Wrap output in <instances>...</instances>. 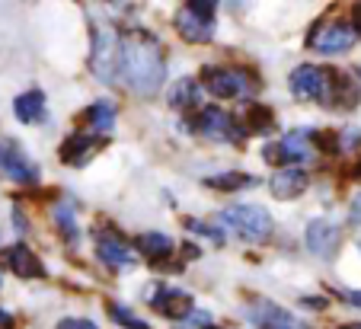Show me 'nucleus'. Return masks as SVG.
<instances>
[{"instance_id":"obj_6","label":"nucleus","mask_w":361,"mask_h":329,"mask_svg":"<svg viewBox=\"0 0 361 329\" xmlns=\"http://www.w3.org/2000/svg\"><path fill=\"white\" fill-rule=\"evenodd\" d=\"M189 128L202 137H212V141H243L246 128L231 118L224 109H214V106H204L195 112V118L189 122Z\"/></svg>"},{"instance_id":"obj_35","label":"nucleus","mask_w":361,"mask_h":329,"mask_svg":"<svg viewBox=\"0 0 361 329\" xmlns=\"http://www.w3.org/2000/svg\"><path fill=\"white\" fill-rule=\"evenodd\" d=\"M352 329H361V326H352Z\"/></svg>"},{"instance_id":"obj_22","label":"nucleus","mask_w":361,"mask_h":329,"mask_svg":"<svg viewBox=\"0 0 361 329\" xmlns=\"http://www.w3.org/2000/svg\"><path fill=\"white\" fill-rule=\"evenodd\" d=\"M87 122L90 128L96 131V135H109L112 128H116V103H109V99H99V103H93L87 109Z\"/></svg>"},{"instance_id":"obj_7","label":"nucleus","mask_w":361,"mask_h":329,"mask_svg":"<svg viewBox=\"0 0 361 329\" xmlns=\"http://www.w3.org/2000/svg\"><path fill=\"white\" fill-rule=\"evenodd\" d=\"M291 97L300 103H326L329 97V70L317 64H300L291 70Z\"/></svg>"},{"instance_id":"obj_17","label":"nucleus","mask_w":361,"mask_h":329,"mask_svg":"<svg viewBox=\"0 0 361 329\" xmlns=\"http://www.w3.org/2000/svg\"><path fill=\"white\" fill-rule=\"evenodd\" d=\"M307 192V173L304 170H279L272 176V195L281 201L298 199Z\"/></svg>"},{"instance_id":"obj_2","label":"nucleus","mask_w":361,"mask_h":329,"mask_svg":"<svg viewBox=\"0 0 361 329\" xmlns=\"http://www.w3.org/2000/svg\"><path fill=\"white\" fill-rule=\"evenodd\" d=\"M122 39L109 23L93 29V55H90V68L102 83H116L118 77V61H122Z\"/></svg>"},{"instance_id":"obj_30","label":"nucleus","mask_w":361,"mask_h":329,"mask_svg":"<svg viewBox=\"0 0 361 329\" xmlns=\"http://www.w3.org/2000/svg\"><path fill=\"white\" fill-rule=\"evenodd\" d=\"M339 294L345 297L348 304H358V307H361V291H339Z\"/></svg>"},{"instance_id":"obj_8","label":"nucleus","mask_w":361,"mask_h":329,"mask_svg":"<svg viewBox=\"0 0 361 329\" xmlns=\"http://www.w3.org/2000/svg\"><path fill=\"white\" fill-rule=\"evenodd\" d=\"M0 176L13 179L20 185H35L39 182V166L29 160V154L16 141L0 137Z\"/></svg>"},{"instance_id":"obj_29","label":"nucleus","mask_w":361,"mask_h":329,"mask_svg":"<svg viewBox=\"0 0 361 329\" xmlns=\"http://www.w3.org/2000/svg\"><path fill=\"white\" fill-rule=\"evenodd\" d=\"M352 221L355 224H361V192L352 199Z\"/></svg>"},{"instance_id":"obj_23","label":"nucleus","mask_w":361,"mask_h":329,"mask_svg":"<svg viewBox=\"0 0 361 329\" xmlns=\"http://www.w3.org/2000/svg\"><path fill=\"white\" fill-rule=\"evenodd\" d=\"M204 185H208V189H218V192H237V189L256 185V176H250V173H221V176H208Z\"/></svg>"},{"instance_id":"obj_18","label":"nucleus","mask_w":361,"mask_h":329,"mask_svg":"<svg viewBox=\"0 0 361 329\" xmlns=\"http://www.w3.org/2000/svg\"><path fill=\"white\" fill-rule=\"evenodd\" d=\"M314 135L317 131H291L279 141L281 151H285L288 163H300V160H310L314 157Z\"/></svg>"},{"instance_id":"obj_13","label":"nucleus","mask_w":361,"mask_h":329,"mask_svg":"<svg viewBox=\"0 0 361 329\" xmlns=\"http://www.w3.org/2000/svg\"><path fill=\"white\" fill-rule=\"evenodd\" d=\"M358 99H361L358 80H352L348 74L333 70V74H329V97H326V103L333 106V109L348 112V109H355V106H358Z\"/></svg>"},{"instance_id":"obj_21","label":"nucleus","mask_w":361,"mask_h":329,"mask_svg":"<svg viewBox=\"0 0 361 329\" xmlns=\"http://www.w3.org/2000/svg\"><path fill=\"white\" fill-rule=\"evenodd\" d=\"M135 247H137V253L150 262H164L166 256L173 253V240L166 233H141Z\"/></svg>"},{"instance_id":"obj_19","label":"nucleus","mask_w":361,"mask_h":329,"mask_svg":"<svg viewBox=\"0 0 361 329\" xmlns=\"http://www.w3.org/2000/svg\"><path fill=\"white\" fill-rule=\"evenodd\" d=\"M13 116L20 118V122H26V125L42 122V118H45V93H42V89H29V93L16 97Z\"/></svg>"},{"instance_id":"obj_31","label":"nucleus","mask_w":361,"mask_h":329,"mask_svg":"<svg viewBox=\"0 0 361 329\" xmlns=\"http://www.w3.org/2000/svg\"><path fill=\"white\" fill-rule=\"evenodd\" d=\"M10 326H13V316H10L7 310L0 307V329H10Z\"/></svg>"},{"instance_id":"obj_10","label":"nucleus","mask_w":361,"mask_h":329,"mask_svg":"<svg viewBox=\"0 0 361 329\" xmlns=\"http://www.w3.org/2000/svg\"><path fill=\"white\" fill-rule=\"evenodd\" d=\"M358 39V29L348 26V23H333V26H323L320 32L310 35V49L320 51V55H339L348 51Z\"/></svg>"},{"instance_id":"obj_9","label":"nucleus","mask_w":361,"mask_h":329,"mask_svg":"<svg viewBox=\"0 0 361 329\" xmlns=\"http://www.w3.org/2000/svg\"><path fill=\"white\" fill-rule=\"evenodd\" d=\"M147 304L157 314L170 316V320H189L192 316V297L179 288H170V285H154V291L147 294Z\"/></svg>"},{"instance_id":"obj_11","label":"nucleus","mask_w":361,"mask_h":329,"mask_svg":"<svg viewBox=\"0 0 361 329\" xmlns=\"http://www.w3.org/2000/svg\"><path fill=\"white\" fill-rule=\"evenodd\" d=\"M246 320L256 329H307L298 316H291L288 310H281L279 304H272V301H252Z\"/></svg>"},{"instance_id":"obj_27","label":"nucleus","mask_w":361,"mask_h":329,"mask_svg":"<svg viewBox=\"0 0 361 329\" xmlns=\"http://www.w3.org/2000/svg\"><path fill=\"white\" fill-rule=\"evenodd\" d=\"M58 329H96V323H90V320H77V316H68V320L58 323Z\"/></svg>"},{"instance_id":"obj_3","label":"nucleus","mask_w":361,"mask_h":329,"mask_svg":"<svg viewBox=\"0 0 361 329\" xmlns=\"http://www.w3.org/2000/svg\"><path fill=\"white\" fill-rule=\"evenodd\" d=\"M224 221L240 233V237H243V240H252V243L269 240L272 230H275L272 214H269L266 208H259V205H231L224 211Z\"/></svg>"},{"instance_id":"obj_26","label":"nucleus","mask_w":361,"mask_h":329,"mask_svg":"<svg viewBox=\"0 0 361 329\" xmlns=\"http://www.w3.org/2000/svg\"><path fill=\"white\" fill-rule=\"evenodd\" d=\"M109 314H112V320L125 329H150V323H144L141 316H135L128 307H122V304H109Z\"/></svg>"},{"instance_id":"obj_15","label":"nucleus","mask_w":361,"mask_h":329,"mask_svg":"<svg viewBox=\"0 0 361 329\" xmlns=\"http://www.w3.org/2000/svg\"><path fill=\"white\" fill-rule=\"evenodd\" d=\"M304 240H307V249L314 256H329L336 249V243H339V227L323 221V218H317L307 224Z\"/></svg>"},{"instance_id":"obj_12","label":"nucleus","mask_w":361,"mask_h":329,"mask_svg":"<svg viewBox=\"0 0 361 329\" xmlns=\"http://www.w3.org/2000/svg\"><path fill=\"white\" fill-rule=\"evenodd\" d=\"M96 151H102V137L99 135H80V131H77V135H71L68 141H64L61 144V160L68 166H87L90 160L96 157Z\"/></svg>"},{"instance_id":"obj_16","label":"nucleus","mask_w":361,"mask_h":329,"mask_svg":"<svg viewBox=\"0 0 361 329\" xmlns=\"http://www.w3.org/2000/svg\"><path fill=\"white\" fill-rule=\"evenodd\" d=\"M4 259H7L10 272L20 275V278H42V275H45V266H42V259L26 247V243H16V247H10L7 253H4Z\"/></svg>"},{"instance_id":"obj_14","label":"nucleus","mask_w":361,"mask_h":329,"mask_svg":"<svg viewBox=\"0 0 361 329\" xmlns=\"http://www.w3.org/2000/svg\"><path fill=\"white\" fill-rule=\"evenodd\" d=\"M96 256H99L109 268H118V272L135 268V253L118 240L116 233H99V240H96Z\"/></svg>"},{"instance_id":"obj_33","label":"nucleus","mask_w":361,"mask_h":329,"mask_svg":"<svg viewBox=\"0 0 361 329\" xmlns=\"http://www.w3.org/2000/svg\"><path fill=\"white\" fill-rule=\"evenodd\" d=\"M355 29H358V32H361V4H358V7H355Z\"/></svg>"},{"instance_id":"obj_34","label":"nucleus","mask_w":361,"mask_h":329,"mask_svg":"<svg viewBox=\"0 0 361 329\" xmlns=\"http://www.w3.org/2000/svg\"><path fill=\"white\" fill-rule=\"evenodd\" d=\"M358 80H361V70H358Z\"/></svg>"},{"instance_id":"obj_24","label":"nucleus","mask_w":361,"mask_h":329,"mask_svg":"<svg viewBox=\"0 0 361 329\" xmlns=\"http://www.w3.org/2000/svg\"><path fill=\"white\" fill-rule=\"evenodd\" d=\"M51 218H55V224L61 227V233H64V240H68V243H77V240H80V230H77V218H74V211H71L68 205H58L55 211H51Z\"/></svg>"},{"instance_id":"obj_25","label":"nucleus","mask_w":361,"mask_h":329,"mask_svg":"<svg viewBox=\"0 0 361 329\" xmlns=\"http://www.w3.org/2000/svg\"><path fill=\"white\" fill-rule=\"evenodd\" d=\"M272 125H275V118L266 106H250V112H246V128H250L252 135H266Z\"/></svg>"},{"instance_id":"obj_1","label":"nucleus","mask_w":361,"mask_h":329,"mask_svg":"<svg viewBox=\"0 0 361 329\" xmlns=\"http://www.w3.org/2000/svg\"><path fill=\"white\" fill-rule=\"evenodd\" d=\"M166 77V61L157 39L144 32H128L122 39V61H118L116 83L137 97H154Z\"/></svg>"},{"instance_id":"obj_32","label":"nucleus","mask_w":361,"mask_h":329,"mask_svg":"<svg viewBox=\"0 0 361 329\" xmlns=\"http://www.w3.org/2000/svg\"><path fill=\"white\" fill-rule=\"evenodd\" d=\"M345 135H348V137H345V144H348V147L361 144V131H345Z\"/></svg>"},{"instance_id":"obj_5","label":"nucleus","mask_w":361,"mask_h":329,"mask_svg":"<svg viewBox=\"0 0 361 329\" xmlns=\"http://www.w3.org/2000/svg\"><path fill=\"white\" fill-rule=\"evenodd\" d=\"M202 80L208 87V93L218 99H240L246 93H252V87H256L252 74L243 68H204Z\"/></svg>"},{"instance_id":"obj_20","label":"nucleus","mask_w":361,"mask_h":329,"mask_svg":"<svg viewBox=\"0 0 361 329\" xmlns=\"http://www.w3.org/2000/svg\"><path fill=\"white\" fill-rule=\"evenodd\" d=\"M166 99H170L173 109H198L202 106V87L192 77H183V80H176L170 87Z\"/></svg>"},{"instance_id":"obj_28","label":"nucleus","mask_w":361,"mask_h":329,"mask_svg":"<svg viewBox=\"0 0 361 329\" xmlns=\"http://www.w3.org/2000/svg\"><path fill=\"white\" fill-rule=\"evenodd\" d=\"M189 230H195V233H204V237H212L214 243H221V240H224V237H221V233L214 230V227H204V224H198V221H189Z\"/></svg>"},{"instance_id":"obj_4","label":"nucleus","mask_w":361,"mask_h":329,"mask_svg":"<svg viewBox=\"0 0 361 329\" xmlns=\"http://www.w3.org/2000/svg\"><path fill=\"white\" fill-rule=\"evenodd\" d=\"M214 7H218V4H198V0L183 4L179 13H176L179 35H183L185 42H195V45L212 42V35H214Z\"/></svg>"}]
</instances>
